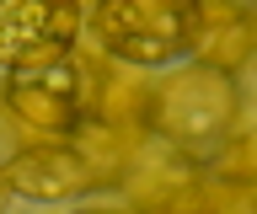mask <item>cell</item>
<instances>
[{
	"mask_svg": "<svg viewBox=\"0 0 257 214\" xmlns=\"http://www.w3.org/2000/svg\"><path fill=\"white\" fill-rule=\"evenodd\" d=\"M102 49L140 70H172L198 54V0H96Z\"/></svg>",
	"mask_w": 257,
	"mask_h": 214,
	"instance_id": "6da1fadb",
	"label": "cell"
},
{
	"mask_svg": "<svg viewBox=\"0 0 257 214\" xmlns=\"http://www.w3.org/2000/svg\"><path fill=\"white\" fill-rule=\"evenodd\" d=\"M236 107H241V97H236L230 70L188 59L150 91V129L172 145L204 150V145H220L236 129Z\"/></svg>",
	"mask_w": 257,
	"mask_h": 214,
	"instance_id": "7a4b0ae2",
	"label": "cell"
},
{
	"mask_svg": "<svg viewBox=\"0 0 257 214\" xmlns=\"http://www.w3.org/2000/svg\"><path fill=\"white\" fill-rule=\"evenodd\" d=\"M75 38H80L75 0H0V65H6V75L70 59Z\"/></svg>",
	"mask_w": 257,
	"mask_h": 214,
	"instance_id": "3957f363",
	"label": "cell"
},
{
	"mask_svg": "<svg viewBox=\"0 0 257 214\" xmlns=\"http://www.w3.org/2000/svg\"><path fill=\"white\" fill-rule=\"evenodd\" d=\"M80 65L75 59H59V65H43V70H11L6 86H0V97L11 107L22 123L43 134H70L80 129V118H86V91H80Z\"/></svg>",
	"mask_w": 257,
	"mask_h": 214,
	"instance_id": "277c9868",
	"label": "cell"
},
{
	"mask_svg": "<svg viewBox=\"0 0 257 214\" xmlns=\"http://www.w3.org/2000/svg\"><path fill=\"white\" fill-rule=\"evenodd\" d=\"M6 187H16L22 198H38V203H64V198H80L86 187H96V161L75 145H32L6 166Z\"/></svg>",
	"mask_w": 257,
	"mask_h": 214,
	"instance_id": "5b68a950",
	"label": "cell"
},
{
	"mask_svg": "<svg viewBox=\"0 0 257 214\" xmlns=\"http://www.w3.org/2000/svg\"><path fill=\"white\" fill-rule=\"evenodd\" d=\"M91 214H118V209H91Z\"/></svg>",
	"mask_w": 257,
	"mask_h": 214,
	"instance_id": "8992f818",
	"label": "cell"
},
{
	"mask_svg": "<svg viewBox=\"0 0 257 214\" xmlns=\"http://www.w3.org/2000/svg\"><path fill=\"white\" fill-rule=\"evenodd\" d=\"M75 6H80V0H75Z\"/></svg>",
	"mask_w": 257,
	"mask_h": 214,
	"instance_id": "52a82bcc",
	"label": "cell"
}]
</instances>
